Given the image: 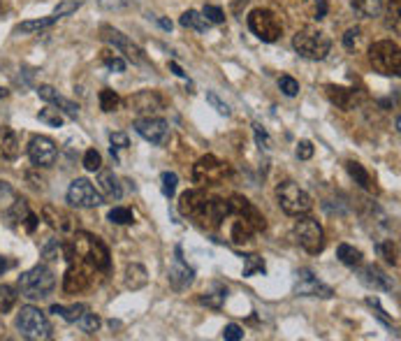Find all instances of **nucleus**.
I'll return each mask as SVG.
<instances>
[{"instance_id":"nucleus-28","label":"nucleus","mask_w":401,"mask_h":341,"mask_svg":"<svg viewBox=\"0 0 401 341\" xmlns=\"http://www.w3.org/2000/svg\"><path fill=\"white\" fill-rule=\"evenodd\" d=\"M228 300V288L223 283H211L209 290H204L200 295V305L209 307V309H221Z\"/></svg>"},{"instance_id":"nucleus-54","label":"nucleus","mask_w":401,"mask_h":341,"mask_svg":"<svg viewBox=\"0 0 401 341\" xmlns=\"http://www.w3.org/2000/svg\"><path fill=\"white\" fill-rule=\"evenodd\" d=\"M360 42V28H348L344 35V47L346 49H355Z\"/></svg>"},{"instance_id":"nucleus-41","label":"nucleus","mask_w":401,"mask_h":341,"mask_svg":"<svg viewBox=\"0 0 401 341\" xmlns=\"http://www.w3.org/2000/svg\"><path fill=\"white\" fill-rule=\"evenodd\" d=\"M37 119H40V123H47L51 128H60L63 126V116H60V112L54 109V107H44L37 112Z\"/></svg>"},{"instance_id":"nucleus-10","label":"nucleus","mask_w":401,"mask_h":341,"mask_svg":"<svg viewBox=\"0 0 401 341\" xmlns=\"http://www.w3.org/2000/svg\"><path fill=\"white\" fill-rule=\"evenodd\" d=\"M228 174H230V165L218 161L216 156H202L200 161L193 165V181L200 188L223 184Z\"/></svg>"},{"instance_id":"nucleus-59","label":"nucleus","mask_w":401,"mask_h":341,"mask_svg":"<svg viewBox=\"0 0 401 341\" xmlns=\"http://www.w3.org/2000/svg\"><path fill=\"white\" fill-rule=\"evenodd\" d=\"M170 67H172V72H174V74H179V77H184V79H186V72L181 70V67H179V63H174V60H172V63H170Z\"/></svg>"},{"instance_id":"nucleus-14","label":"nucleus","mask_w":401,"mask_h":341,"mask_svg":"<svg viewBox=\"0 0 401 341\" xmlns=\"http://www.w3.org/2000/svg\"><path fill=\"white\" fill-rule=\"evenodd\" d=\"M67 202L77 209H93L100 207L104 198L100 195V191H95V186L88 179H74L70 188H67Z\"/></svg>"},{"instance_id":"nucleus-33","label":"nucleus","mask_w":401,"mask_h":341,"mask_svg":"<svg viewBox=\"0 0 401 341\" xmlns=\"http://www.w3.org/2000/svg\"><path fill=\"white\" fill-rule=\"evenodd\" d=\"M86 305H72V307H63V305H54L51 307V314H56V316H60L63 318V321H67V323H77L79 321V316L86 312Z\"/></svg>"},{"instance_id":"nucleus-45","label":"nucleus","mask_w":401,"mask_h":341,"mask_svg":"<svg viewBox=\"0 0 401 341\" xmlns=\"http://www.w3.org/2000/svg\"><path fill=\"white\" fill-rule=\"evenodd\" d=\"M207 102H209L218 114H221V116H230V114H232L230 105L225 102V100H221V98H218V93H214V91H207Z\"/></svg>"},{"instance_id":"nucleus-18","label":"nucleus","mask_w":401,"mask_h":341,"mask_svg":"<svg viewBox=\"0 0 401 341\" xmlns=\"http://www.w3.org/2000/svg\"><path fill=\"white\" fill-rule=\"evenodd\" d=\"M193 281H195V272H193V267H188V262L184 260L181 246H177L174 248V262L170 267V286L177 293H181V290H186Z\"/></svg>"},{"instance_id":"nucleus-13","label":"nucleus","mask_w":401,"mask_h":341,"mask_svg":"<svg viewBox=\"0 0 401 341\" xmlns=\"http://www.w3.org/2000/svg\"><path fill=\"white\" fill-rule=\"evenodd\" d=\"M65 260H67V272L63 276V290L67 295L86 290V288L90 286V281H93L95 269H90L86 262L77 260V258H65Z\"/></svg>"},{"instance_id":"nucleus-19","label":"nucleus","mask_w":401,"mask_h":341,"mask_svg":"<svg viewBox=\"0 0 401 341\" xmlns=\"http://www.w3.org/2000/svg\"><path fill=\"white\" fill-rule=\"evenodd\" d=\"M5 221H7V225H12V227H21V225L26 223V230L28 232H33L35 227H37V216L28 209V202L26 200H19V198H14L12 207H7Z\"/></svg>"},{"instance_id":"nucleus-3","label":"nucleus","mask_w":401,"mask_h":341,"mask_svg":"<svg viewBox=\"0 0 401 341\" xmlns=\"http://www.w3.org/2000/svg\"><path fill=\"white\" fill-rule=\"evenodd\" d=\"M63 258H77L95 272H107L111 265L109 248L102 244V239L84 230L72 232V239L63 244Z\"/></svg>"},{"instance_id":"nucleus-34","label":"nucleus","mask_w":401,"mask_h":341,"mask_svg":"<svg viewBox=\"0 0 401 341\" xmlns=\"http://www.w3.org/2000/svg\"><path fill=\"white\" fill-rule=\"evenodd\" d=\"M351 3L365 17H381L383 12V0H351Z\"/></svg>"},{"instance_id":"nucleus-58","label":"nucleus","mask_w":401,"mask_h":341,"mask_svg":"<svg viewBox=\"0 0 401 341\" xmlns=\"http://www.w3.org/2000/svg\"><path fill=\"white\" fill-rule=\"evenodd\" d=\"M7 200H14V191L10 184L0 181V204H7Z\"/></svg>"},{"instance_id":"nucleus-15","label":"nucleus","mask_w":401,"mask_h":341,"mask_svg":"<svg viewBox=\"0 0 401 341\" xmlns=\"http://www.w3.org/2000/svg\"><path fill=\"white\" fill-rule=\"evenodd\" d=\"M135 131H137L140 138H144L147 142L156 144V147H165L170 142L172 133H170V123L165 119L158 116H144L135 121Z\"/></svg>"},{"instance_id":"nucleus-63","label":"nucleus","mask_w":401,"mask_h":341,"mask_svg":"<svg viewBox=\"0 0 401 341\" xmlns=\"http://www.w3.org/2000/svg\"><path fill=\"white\" fill-rule=\"evenodd\" d=\"M7 95V88H3V86H0V98H5Z\"/></svg>"},{"instance_id":"nucleus-37","label":"nucleus","mask_w":401,"mask_h":341,"mask_svg":"<svg viewBox=\"0 0 401 341\" xmlns=\"http://www.w3.org/2000/svg\"><path fill=\"white\" fill-rule=\"evenodd\" d=\"M376 251L381 253L385 260H388L392 267H397L399 265V248H397V244L392 239H388V241H381V244L376 246Z\"/></svg>"},{"instance_id":"nucleus-32","label":"nucleus","mask_w":401,"mask_h":341,"mask_svg":"<svg viewBox=\"0 0 401 341\" xmlns=\"http://www.w3.org/2000/svg\"><path fill=\"white\" fill-rule=\"evenodd\" d=\"M337 258L344 265H348V267H360V265H362V251H360V248L351 246V244H339Z\"/></svg>"},{"instance_id":"nucleus-21","label":"nucleus","mask_w":401,"mask_h":341,"mask_svg":"<svg viewBox=\"0 0 401 341\" xmlns=\"http://www.w3.org/2000/svg\"><path fill=\"white\" fill-rule=\"evenodd\" d=\"M37 95L42 98V100H47L51 105H56V107L67 114L70 119H77L79 116V105L77 102H72V100H67V98H63L58 93V91L54 86H49V84H42L40 88H37Z\"/></svg>"},{"instance_id":"nucleus-49","label":"nucleus","mask_w":401,"mask_h":341,"mask_svg":"<svg viewBox=\"0 0 401 341\" xmlns=\"http://www.w3.org/2000/svg\"><path fill=\"white\" fill-rule=\"evenodd\" d=\"M42 255L47 258V260H58V258H63V244H58L56 239L47 241L42 248Z\"/></svg>"},{"instance_id":"nucleus-57","label":"nucleus","mask_w":401,"mask_h":341,"mask_svg":"<svg viewBox=\"0 0 401 341\" xmlns=\"http://www.w3.org/2000/svg\"><path fill=\"white\" fill-rule=\"evenodd\" d=\"M97 5H100L102 10H121V7L128 5V0H97Z\"/></svg>"},{"instance_id":"nucleus-4","label":"nucleus","mask_w":401,"mask_h":341,"mask_svg":"<svg viewBox=\"0 0 401 341\" xmlns=\"http://www.w3.org/2000/svg\"><path fill=\"white\" fill-rule=\"evenodd\" d=\"M56 276L47 265H35L33 269L19 276V293L26 300H44L54 293Z\"/></svg>"},{"instance_id":"nucleus-46","label":"nucleus","mask_w":401,"mask_h":341,"mask_svg":"<svg viewBox=\"0 0 401 341\" xmlns=\"http://www.w3.org/2000/svg\"><path fill=\"white\" fill-rule=\"evenodd\" d=\"M109 142H111V156L118 161V149H128L130 142H128L125 133H109Z\"/></svg>"},{"instance_id":"nucleus-25","label":"nucleus","mask_w":401,"mask_h":341,"mask_svg":"<svg viewBox=\"0 0 401 341\" xmlns=\"http://www.w3.org/2000/svg\"><path fill=\"white\" fill-rule=\"evenodd\" d=\"M325 93H327L329 102L337 105L341 109H353L355 102H358V93L351 88H344V86H337V84H327L325 86Z\"/></svg>"},{"instance_id":"nucleus-36","label":"nucleus","mask_w":401,"mask_h":341,"mask_svg":"<svg viewBox=\"0 0 401 341\" xmlns=\"http://www.w3.org/2000/svg\"><path fill=\"white\" fill-rule=\"evenodd\" d=\"M121 98H118V93L116 91H111V88H102L100 91V109L102 112H116L118 107H121Z\"/></svg>"},{"instance_id":"nucleus-43","label":"nucleus","mask_w":401,"mask_h":341,"mask_svg":"<svg viewBox=\"0 0 401 341\" xmlns=\"http://www.w3.org/2000/svg\"><path fill=\"white\" fill-rule=\"evenodd\" d=\"M161 181H163V195L165 198H174V193H177V184H179V177L174 172H163L161 174Z\"/></svg>"},{"instance_id":"nucleus-38","label":"nucleus","mask_w":401,"mask_h":341,"mask_svg":"<svg viewBox=\"0 0 401 341\" xmlns=\"http://www.w3.org/2000/svg\"><path fill=\"white\" fill-rule=\"evenodd\" d=\"M109 223H114V225H130L135 221V214L128 207H114V209H109Z\"/></svg>"},{"instance_id":"nucleus-39","label":"nucleus","mask_w":401,"mask_h":341,"mask_svg":"<svg viewBox=\"0 0 401 341\" xmlns=\"http://www.w3.org/2000/svg\"><path fill=\"white\" fill-rule=\"evenodd\" d=\"M264 274V260L258 253H248L244 255V276H253V274Z\"/></svg>"},{"instance_id":"nucleus-9","label":"nucleus","mask_w":401,"mask_h":341,"mask_svg":"<svg viewBox=\"0 0 401 341\" xmlns=\"http://www.w3.org/2000/svg\"><path fill=\"white\" fill-rule=\"evenodd\" d=\"M292 237L294 241L304 248L306 253H320L325 248V232H322V225L315 221V218L301 214L297 216V221H294V227H292Z\"/></svg>"},{"instance_id":"nucleus-23","label":"nucleus","mask_w":401,"mask_h":341,"mask_svg":"<svg viewBox=\"0 0 401 341\" xmlns=\"http://www.w3.org/2000/svg\"><path fill=\"white\" fill-rule=\"evenodd\" d=\"M360 281L369 288H374V290H392V288H395V283L390 281V276L385 274L383 269H378L376 265H367V267L360 272Z\"/></svg>"},{"instance_id":"nucleus-52","label":"nucleus","mask_w":401,"mask_h":341,"mask_svg":"<svg viewBox=\"0 0 401 341\" xmlns=\"http://www.w3.org/2000/svg\"><path fill=\"white\" fill-rule=\"evenodd\" d=\"M223 339L225 341H241V339H244V330H241L239 325H234V323L225 325V328H223Z\"/></svg>"},{"instance_id":"nucleus-8","label":"nucleus","mask_w":401,"mask_h":341,"mask_svg":"<svg viewBox=\"0 0 401 341\" xmlns=\"http://www.w3.org/2000/svg\"><path fill=\"white\" fill-rule=\"evenodd\" d=\"M369 60H372L374 70L385 74V77H397L401 67V51L399 44L392 40H381L374 42L369 49Z\"/></svg>"},{"instance_id":"nucleus-30","label":"nucleus","mask_w":401,"mask_h":341,"mask_svg":"<svg viewBox=\"0 0 401 341\" xmlns=\"http://www.w3.org/2000/svg\"><path fill=\"white\" fill-rule=\"evenodd\" d=\"M179 24L184 26V28H193V30H198V33H204V30H209V21L202 17V12H195V10H188L181 14V19H179Z\"/></svg>"},{"instance_id":"nucleus-2","label":"nucleus","mask_w":401,"mask_h":341,"mask_svg":"<svg viewBox=\"0 0 401 341\" xmlns=\"http://www.w3.org/2000/svg\"><path fill=\"white\" fill-rule=\"evenodd\" d=\"M228 218H232L230 237L234 244H246L267 227V221H264L258 207L251 200H246L244 195H230L228 198Z\"/></svg>"},{"instance_id":"nucleus-7","label":"nucleus","mask_w":401,"mask_h":341,"mask_svg":"<svg viewBox=\"0 0 401 341\" xmlns=\"http://www.w3.org/2000/svg\"><path fill=\"white\" fill-rule=\"evenodd\" d=\"M276 198L281 209L285 211L287 216H301V214H308L313 207V200L304 188H299L294 181H281L276 186Z\"/></svg>"},{"instance_id":"nucleus-44","label":"nucleus","mask_w":401,"mask_h":341,"mask_svg":"<svg viewBox=\"0 0 401 341\" xmlns=\"http://www.w3.org/2000/svg\"><path fill=\"white\" fill-rule=\"evenodd\" d=\"M278 88L283 91V95L294 98V95L299 93V81L294 79V77H290V74H283V77L278 79Z\"/></svg>"},{"instance_id":"nucleus-29","label":"nucleus","mask_w":401,"mask_h":341,"mask_svg":"<svg viewBox=\"0 0 401 341\" xmlns=\"http://www.w3.org/2000/svg\"><path fill=\"white\" fill-rule=\"evenodd\" d=\"M149 283V272L144 265L140 262H130L125 267V286L130 288V290H140Z\"/></svg>"},{"instance_id":"nucleus-26","label":"nucleus","mask_w":401,"mask_h":341,"mask_svg":"<svg viewBox=\"0 0 401 341\" xmlns=\"http://www.w3.org/2000/svg\"><path fill=\"white\" fill-rule=\"evenodd\" d=\"M17 156H19L17 133L7 126H0V158H3V161H14Z\"/></svg>"},{"instance_id":"nucleus-62","label":"nucleus","mask_w":401,"mask_h":341,"mask_svg":"<svg viewBox=\"0 0 401 341\" xmlns=\"http://www.w3.org/2000/svg\"><path fill=\"white\" fill-rule=\"evenodd\" d=\"M399 3H401V0H390V5H395V10L399 12Z\"/></svg>"},{"instance_id":"nucleus-27","label":"nucleus","mask_w":401,"mask_h":341,"mask_svg":"<svg viewBox=\"0 0 401 341\" xmlns=\"http://www.w3.org/2000/svg\"><path fill=\"white\" fill-rule=\"evenodd\" d=\"M346 172L351 174V179H353L360 188H365V191H369V193H374V191H376L372 174H369V172L365 170V165H362V163H358V161H348V163H346Z\"/></svg>"},{"instance_id":"nucleus-31","label":"nucleus","mask_w":401,"mask_h":341,"mask_svg":"<svg viewBox=\"0 0 401 341\" xmlns=\"http://www.w3.org/2000/svg\"><path fill=\"white\" fill-rule=\"evenodd\" d=\"M58 21L56 14H51V17H42V19H30V21H21V24L17 26V33H37V30H44V28H49V26H54Z\"/></svg>"},{"instance_id":"nucleus-61","label":"nucleus","mask_w":401,"mask_h":341,"mask_svg":"<svg viewBox=\"0 0 401 341\" xmlns=\"http://www.w3.org/2000/svg\"><path fill=\"white\" fill-rule=\"evenodd\" d=\"M7 267H10V265H7V262L3 260V258H0V274H3V272H5Z\"/></svg>"},{"instance_id":"nucleus-60","label":"nucleus","mask_w":401,"mask_h":341,"mask_svg":"<svg viewBox=\"0 0 401 341\" xmlns=\"http://www.w3.org/2000/svg\"><path fill=\"white\" fill-rule=\"evenodd\" d=\"M158 24H161L165 30H172V21H165V19H158Z\"/></svg>"},{"instance_id":"nucleus-11","label":"nucleus","mask_w":401,"mask_h":341,"mask_svg":"<svg viewBox=\"0 0 401 341\" xmlns=\"http://www.w3.org/2000/svg\"><path fill=\"white\" fill-rule=\"evenodd\" d=\"M248 28L262 42H276L283 35V24L278 21V17L271 10H262V7L248 14Z\"/></svg>"},{"instance_id":"nucleus-6","label":"nucleus","mask_w":401,"mask_h":341,"mask_svg":"<svg viewBox=\"0 0 401 341\" xmlns=\"http://www.w3.org/2000/svg\"><path fill=\"white\" fill-rule=\"evenodd\" d=\"M17 328L21 332V337L28 341H47L54 337V328H51L47 314L30 305L21 307V312L17 316Z\"/></svg>"},{"instance_id":"nucleus-17","label":"nucleus","mask_w":401,"mask_h":341,"mask_svg":"<svg viewBox=\"0 0 401 341\" xmlns=\"http://www.w3.org/2000/svg\"><path fill=\"white\" fill-rule=\"evenodd\" d=\"M294 295H299V297L329 300V297H334V290H332L327 283L318 281L311 269H299L297 272V283H294Z\"/></svg>"},{"instance_id":"nucleus-53","label":"nucleus","mask_w":401,"mask_h":341,"mask_svg":"<svg viewBox=\"0 0 401 341\" xmlns=\"http://www.w3.org/2000/svg\"><path fill=\"white\" fill-rule=\"evenodd\" d=\"M311 17L318 21L327 17V0H311Z\"/></svg>"},{"instance_id":"nucleus-40","label":"nucleus","mask_w":401,"mask_h":341,"mask_svg":"<svg viewBox=\"0 0 401 341\" xmlns=\"http://www.w3.org/2000/svg\"><path fill=\"white\" fill-rule=\"evenodd\" d=\"M77 325L81 328V332H86V335H95L97 328H100V318H97L95 314H90L88 309H86V312L79 316Z\"/></svg>"},{"instance_id":"nucleus-20","label":"nucleus","mask_w":401,"mask_h":341,"mask_svg":"<svg viewBox=\"0 0 401 341\" xmlns=\"http://www.w3.org/2000/svg\"><path fill=\"white\" fill-rule=\"evenodd\" d=\"M128 105L132 107V112H137V114H156V112H163L165 107V102H163V98L156 93V91H142V93L137 95H132L130 100H128Z\"/></svg>"},{"instance_id":"nucleus-51","label":"nucleus","mask_w":401,"mask_h":341,"mask_svg":"<svg viewBox=\"0 0 401 341\" xmlns=\"http://www.w3.org/2000/svg\"><path fill=\"white\" fill-rule=\"evenodd\" d=\"M81 7V3L79 0H63V3H58L56 5V10H54V14L60 19V17H67V14H72V12H77Z\"/></svg>"},{"instance_id":"nucleus-1","label":"nucleus","mask_w":401,"mask_h":341,"mask_svg":"<svg viewBox=\"0 0 401 341\" xmlns=\"http://www.w3.org/2000/svg\"><path fill=\"white\" fill-rule=\"evenodd\" d=\"M179 211L181 216L193 218L200 227L214 230V227H221L228 218V200L211 198L207 191L195 188V191H186L179 198Z\"/></svg>"},{"instance_id":"nucleus-5","label":"nucleus","mask_w":401,"mask_h":341,"mask_svg":"<svg viewBox=\"0 0 401 341\" xmlns=\"http://www.w3.org/2000/svg\"><path fill=\"white\" fill-rule=\"evenodd\" d=\"M292 47L301 58L322 60L329 54L332 40L327 33H322V30H318V28H301L292 37Z\"/></svg>"},{"instance_id":"nucleus-42","label":"nucleus","mask_w":401,"mask_h":341,"mask_svg":"<svg viewBox=\"0 0 401 341\" xmlns=\"http://www.w3.org/2000/svg\"><path fill=\"white\" fill-rule=\"evenodd\" d=\"M100 58H102V63L107 65L111 72H125V60L121 58V56H116L111 49H104Z\"/></svg>"},{"instance_id":"nucleus-47","label":"nucleus","mask_w":401,"mask_h":341,"mask_svg":"<svg viewBox=\"0 0 401 341\" xmlns=\"http://www.w3.org/2000/svg\"><path fill=\"white\" fill-rule=\"evenodd\" d=\"M202 17L207 19L209 24H223V21H225V12L221 10V7H216V5H204Z\"/></svg>"},{"instance_id":"nucleus-35","label":"nucleus","mask_w":401,"mask_h":341,"mask_svg":"<svg viewBox=\"0 0 401 341\" xmlns=\"http://www.w3.org/2000/svg\"><path fill=\"white\" fill-rule=\"evenodd\" d=\"M17 290H14L12 286H7V283H0V314H7V312H12L14 305H17Z\"/></svg>"},{"instance_id":"nucleus-56","label":"nucleus","mask_w":401,"mask_h":341,"mask_svg":"<svg viewBox=\"0 0 401 341\" xmlns=\"http://www.w3.org/2000/svg\"><path fill=\"white\" fill-rule=\"evenodd\" d=\"M367 305H369V307H374V309H376V316L381 318V321H383L385 325H388V328H392V321H390L388 316H385V312L381 309V305H378V297H367Z\"/></svg>"},{"instance_id":"nucleus-50","label":"nucleus","mask_w":401,"mask_h":341,"mask_svg":"<svg viewBox=\"0 0 401 341\" xmlns=\"http://www.w3.org/2000/svg\"><path fill=\"white\" fill-rule=\"evenodd\" d=\"M253 133H255V144H258L260 149L269 151V149H271V138H269V133L264 131V128H262L260 123H253Z\"/></svg>"},{"instance_id":"nucleus-16","label":"nucleus","mask_w":401,"mask_h":341,"mask_svg":"<svg viewBox=\"0 0 401 341\" xmlns=\"http://www.w3.org/2000/svg\"><path fill=\"white\" fill-rule=\"evenodd\" d=\"M28 158L35 168H51L58 158L56 142L51 138H44V135H37V138H33L28 144Z\"/></svg>"},{"instance_id":"nucleus-48","label":"nucleus","mask_w":401,"mask_h":341,"mask_svg":"<svg viewBox=\"0 0 401 341\" xmlns=\"http://www.w3.org/2000/svg\"><path fill=\"white\" fill-rule=\"evenodd\" d=\"M84 168L88 172H97V170L102 168V156L97 154L95 149H88L86 154H84Z\"/></svg>"},{"instance_id":"nucleus-12","label":"nucleus","mask_w":401,"mask_h":341,"mask_svg":"<svg viewBox=\"0 0 401 341\" xmlns=\"http://www.w3.org/2000/svg\"><path fill=\"white\" fill-rule=\"evenodd\" d=\"M100 33H102V40L107 42V44H111V47H114L116 51H121V54L130 60V63H135V65H144V63H147V54H144V49L137 47V44H135L128 35L121 33V30L111 28V26H102Z\"/></svg>"},{"instance_id":"nucleus-24","label":"nucleus","mask_w":401,"mask_h":341,"mask_svg":"<svg viewBox=\"0 0 401 341\" xmlns=\"http://www.w3.org/2000/svg\"><path fill=\"white\" fill-rule=\"evenodd\" d=\"M97 191H100V195L104 200H121V195H123L118 179L114 177V172L102 170V168L97 170Z\"/></svg>"},{"instance_id":"nucleus-22","label":"nucleus","mask_w":401,"mask_h":341,"mask_svg":"<svg viewBox=\"0 0 401 341\" xmlns=\"http://www.w3.org/2000/svg\"><path fill=\"white\" fill-rule=\"evenodd\" d=\"M42 218L58 232H74V218L63 209H56L51 207V204H47V207L42 209Z\"/></svg>"},{"instance_id":"nucleus-55","label":"nucleus","mask_w":401,"mask_h":341,"mask_svg":"<svg viewBox=\"0 0 401 341\" xmlns=\"http://www.w3.org/2000/svg\"><path fill=\"white\" fill-rule=\"evenodd\" d=\"M311 156H313V144L308 140H301L297 144V158H299V161H308Z\"/></svg>"}]
</instances>
